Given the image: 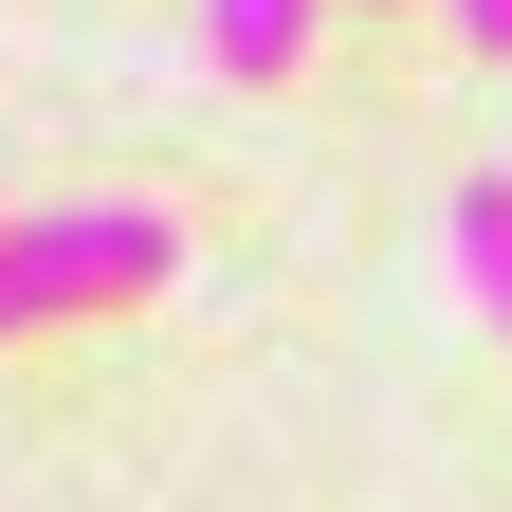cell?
Listing matches in <instances>:
<instances>
[{"label":"cell","mask_w":512,"mask_h":512,"mask_svg":"<svg viewBox=\"0 0 512 512\" xmlns=\"http://www.w3.org/2000/svg\"><path fill=\"white\" fill-rule=\"evenodd\" d=\"M458 275H476V311L512 330V165H494V183H458Z\"/></svg>","instance_id":"cell-3"},{"label":"cell","mask_w":512,"mask_h":512,"mask_svg":"<svg viewBox=\"0 0 512 512\" xmlns=\"http://www.w3.org/2000/svg\"><path fill=\"white\" fill-rule=\"evenodd\" d=\"M165 275H183V220L165 202H37V220H0V348L74 330V311H128Z\"/></svg>","instance_id":"cell-1"},{"label":"cell","mask_w":512,"mask_h":512,"mask_svg":"<svg viewBox=\"0 0 512 512\" xmlns=\"http://www.w3.org/2000/svg\"><path fill=\"white\" fill-rule=\"evenodd\" d=\"M220 74H311V0H202Z\"/></svg>","instance_id":"cell-2"},{"label":"cell","mask_w":512,"mask_h":512,"mask_svg":"<svg viewBox=\"0 0 512 512\" xmlns=\"http://www.w3.org/2000/svg\"><path fill=\"white\" fill-rule=\"evenodd\" d=\"M458 55H494V74H512V0H458Z\"/></svg>","instance_id":"cell-4"}]
</instances>
